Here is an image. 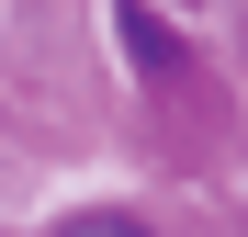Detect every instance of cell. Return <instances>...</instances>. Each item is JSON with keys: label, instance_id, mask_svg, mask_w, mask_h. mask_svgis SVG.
Returning a JSON list of instances; mask_svg holds the SVG:
<instances>
[{"label": "cell", "instance_id": "2", "mask_svg": "<svg viewBox=\"0 0 248 237\" xmlns=\"http://www.w3.org/2000/svg\"><path fill=\"white\" fill-rule=\"evenodd\" d=\"M57 237H147V226H136V215H68Z\"/></svg>", "mask_w": 248, "mask_h": 237}, {"label": "cell", "instance_id": "1", "mask_svg": "<svg viewBox=\"0 0 248 237\" xmlns=\"http://www.w3.org/2000/svg\"><path fill=\"white\" fill-rule=\"evenodd\" d=\"M124 46H136V68H170V34H158L147 12H124Z\"/></svg>", "mask_w": 248, "mask_h": 237}]
</instances>
